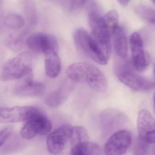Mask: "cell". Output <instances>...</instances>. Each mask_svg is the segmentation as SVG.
Masks as SVG:
<instances>
[{
  "label": "cell",
  "instance_id": "17",
  "mask_svg": "<svg viewBox=\"0 0 155 155\" xmlns=\"http://www.w3.org/2000/svg\"><path fill=\"white\" fill-rule=\"evenodd\" d=\"M100 146L94 142H83L72 147L69 155H100Z\"/></svg>",
  "mask_w": 155,
  "mask_h": 155
},
{
  "label": "cell",
  "instance_id": "8",
  "mask_svg": "<svg viewBox=\"0 0 155 155\" xmlns=\"http://www.w3.org/2000/svg\"><path fill=\"white\" fill-rule=\"evenodd\" d=\"M41 111L32 106L0 107V123H14L27 121Z\"/></svg>",
  "mask_w": 155,
  "mask_h": 155
},
{
  "label": "cell",
  "instance_id": "24",
  "mask_svg": "<svg viewBox=\"0 0 155 155\" xmlns=\"http://www.w3.org/2000/svg\"><path fill=\"white\" fill-rule=\"evenodd\" d=\"M87 1H68L64 2L65 8L70 12L79 10L87 4Z\"/></svg>",
  "mask_w": 155,
  "mask_h": 155
},
{
  "label": "cell",
  "instance_id": "21",
  "mask_svg": "<svg viewBox=\"0 0 155 155\" xmlns=\"http://www.w3.org/2000/svg\"><path fill=\"white\" fill-rule=\"evenodd\" d=\"M135 11L141 18L150 23L155 22V10L151 7L146 5H137L135 8Z\"/></svg>",
  "mask_w": 155,
  "mask_h": 155
},
{
  "label": "cell",
  "instance_id": "25",
  "mask_svg": "<svg viewBox=\"0 0 155 155\" xmlns=\"http://www.w3.org/2000/svg\"><path fill=\"white\" fill-rule=\"evenodd\" d=\"M12 129L10 127L0 130V147L8 140L12 134Z\"/></svg>",
  "mask_w": 155,
  "mask_h": 155
},
{
  "label": "cell",
  "instance_id": "7",
  "mask_svg": "<svg viewBox=\"0 0 155 155\" xmlns=\"http://www.w3.org/2000/svg\"><path fill=\"white\" fill-rule=\"evenodd\" d=\"M28 47L32 51L37 53L58 52L59 45L56 38L47 33L36 32L30 35L26 40Z\"/></svg>",
  "mask_w": 155,
  "mask_h": 155
},
{
  "label": "cell",
  "instance_id": "18",
  "mask_svg": "<svg viewBox=\"0 0 155 155\" xmlns=\"http://www.w3.org/2000/svg\"><path fill=\"white\" fill-rule=\"evenodd\" d=\"M25 20L20 14L15 12H10L4 17L3 23L8 28L14 31L19 30L25 26Z\"/></svg>",
  "mask_w": 155,
  "mask_h": 155
},
{
  "label": "cell",
  "instance_id": "6",
  "mask_svg": "<svg viewBox=\"0 0 155 155\" xmlns=\"http://www.w3.org/2000/svg\"><path fill=\"white\" fill-rule=\"evenodd\" d=\"M21 130V136L26 139H30L37 135L49 134L52 129L51 121L41 112L31 118Z\"/></svg>",
  "mask_w": 155,
  "mask_h": 155
},
{
  "label": "cell",
  "instance_id": "5",
  "mask_svg": "<svg viewBox=\"0 0 155 155\" xmlns=\"http://www.w3.org/2000/svg\"><path fill=\"white\" fill-rule=\"evenodd\" d=\"M117 75L120 81L135 91L147 92L154 88L152 80L139 75L127 64L117 67Z\"/></svg>",
  "mask_w": 155,
  "mask_h": 155
},
{
  "label": "cell",
  "instance_id": "14",
  "mask_svg": "<svg viewBox=\"0 0 155 155\" xmlns=\"http://www.w3.org/2000/svg\"><path fill=\"white\" fill-rule=\"evenodd\" d=\"M73 87V85L70 81H65L57 89L51 91L47 96L45 103L51 107H59L67 99Z\"/></svg>",
  "mask_w": 155,
  "mask_h": 155
},
{
  "label": "cell",
  "instance_id": "11",
  "mask_svg": "<svg viewBox=\"0 0 155 155\" xmlns=\"http://www.w3.org/2000/svg\"><path fill=\"white\" fill-rule=\"evenodd\" d=\"M72 127L69 124H64L49 134L47 138V146L51 154L57 155L63 150L70 140Z\"/></svg>",
  "mask_w": 155,
  "mask_h": 155
},
{
  "label": "cell",
  "instance_id": "15",
  "mask_svg": "<svg viewBox=\"0 0 155 155\" xmlns=\"http://www.w3.org/2000/svg\"><path fill=\"white\" fill-rule=\"evenodd\" d=\"M111 35L116 54L120 58L124 59L127 55V41L125 31L119 26L113 31Z\"/></svg>",
  "mask_w": 155,
  "mask_h": 155
},
{
  "label": "cell",
  "instance_id": "23",
  "mask_svg": "<svg viewBox=\"0 0 155 155\" xmlns=\"http://www.w3.org/2000/svg\"><path fill=\"white\" fill-rule=\"evenodd\" d=\"M149 147V144L142 141L138 138L133 147V154L134 155H147Z\"/></svg>",
  "mask_w": 155,
  "mask_h": 155
},
{
  "label": "cell",
  "instance_id": "4",
  "mask_svg": "<svg viewBox=\"0 0 155 155\" xmlns=\"http://www.w3.org/2000/svg\"><path fill=\"white\" fill-rule=\"evenodd\" d=\"M88 20L93 38L103 46L110 48L111 33L108 28L100 5L96 1H88Z\"/></svg>",
  "mask_w": 155,
  "mask_h": 155
},
{
  "label": "cell",
  "instance_id": "10",
  "mask_svg": "<svg viewBox=\"0 0 155 155\" xmlns=\"http://www.w3.org/2000/svg\"><path fill=\"white\" fill-rule=\"evenodd\" d=\"M130 42L133 66L136 70L143 71L149 64L150 57L144 50L143 40L139 33H132Z\"/></svg>",
  "mask_w": 155,
  "mask_h": 155
},
{
  "label": "cell",
  "instance_id": "12",
  "mask_svg": "<svg viewBox=\"0 0 155 155\" xmlns=\"http://www.w3.org/2000/svg\"><path fill=\"white\" fill-rule=\"evenodd\" d=\"M137 129L139 138L149 145L155 143V120L147 110L142 109L139 112Z\"/></svg>",
  "mask_w": 155,
  "mask_h": 155
},
{
  "label": "cell",
  "instance_id": "27",
  "mask_svg": "<svg viewBox=\"0 0 155 155\" xmlns=\"http://www.w3.org/2000/svg\"><path fill=\"white\" fill-rule=\"evenodd\" d=\"M2 1H0V6L2 5Z\"/></svg>",
  "mask_w": 155,
  "mask_h": 155
},
{
  "label": "cell",
  "instance_id": "26",
  "mask_svg": "<svg viewBox=\"0 0 155 155\" xmlns=\"http://www.w3.org/2000/svg\"><path fill=\"white\" fill-rule=\"evenodd\" d=\"M118 2L122 5V6L126 7L128 4V3L130 2V1H127V0H120Z\"/></svg>",
  "mask_w": 155,
  "mask_h": 155
},
{
  "label": "cell",
  "instance_id": "9",
  "mask_svg": "<svg viewBox=\"0 0 155 155\" xmlns=\"http://www.w3.org/2000/svg\"><path fill=\"white\" fill-rule=\"evenodd\" d=\"M132 143V137L129 131L120 130L111 135L105 146L106 155H123Z\"/></svg>",
  "mask_w": 155,
  "mask_h": 155
},
{
  "label": "cell",
  "instance_id": "19",
  "mask_svg": "<svg viewBox=\"0 0 155 155\" xmlns=\"http://www.w3.org/2000/svg\"><path fill=\"white\" fill-rule=\"evenodd\" d=\"M88 135L87 130L81 126L72 127L70 140L71 147L88 141Z\"/></svg>",
  "mask_w": 155,
  "mask_h": 155
},
{
  "label": "cell",
  "instance_id": "2",
  "mask_svg": "<svg viewBox=\"0 0 155 155\" xmlns=\"http://www.w3.org/2000/svg\"><path fill=\"white\" fill-rule=\"evenodd\" d=\"M74 40L80 50L92 60L100 65L107 63L110 48L101 44L87 31L82 28L77 29L74 34Z\"/></svg>",
  "mask_w": 155,
  "mask_h": 155
},
{
  "label": "cell",
  "instance_id": "22",
  "mask_svg": "<svg viewBox=\"0 0 155 155\" xmlns=\"http://www.w3.org/2000/svg\"><path fill=\"white\" fill-rule=\"evenodd\" d=\"M104 19L111 34L113 31L119 26L118 13L116 10H111L104 16Z\"/></svg>",
  "mask_w": 155,
  "mask_h": 155
},
{
  "label": "cell",
  "instance_id": "1",
  "mask_svg": "<svg viewBox=\"0 0 155 155\" xmlns=\"http://www.w3.org/2000/svg\"><path fill=\"white\" fill-rule=\"evenodd\" d=\"M66 74L71 81L87 84L95 91L103 92L107 87V78L97 67L87 62H77L67 68Z\"/></svg>",
  "mask_w": 155,
  "mask_h": 155
},
{
  "label": "cell",
  "instance_id": "3",
  "mask_svg": "<svg viewBox=\"0 0 155 155\" xmlns=\"http://www.w3.org/2000/svg\"><path fill=\"white\" fill-rule=\"evenodd\" d=\"M32 71V57L24 52L7 61L0 73V80L7 81L19 80L29 75Z\"/></svg>",
  "mask_w": 155,
  "mask_h": 155
},
{
  "label": "cell",
  "instance_id": "20",
  "mask_svg": "<svg viewBox=\"0 0 155 155\" xmlns=\"http://www.w3.org/2000/svg\"><path fill=\"white\" fill-rule=\"evenodd\" d=\"M24 13L28 22V28L35 26L38 22V14L35 4L32 2L27 1L24 3Z\"/></svg>",
  "mask_w": 155,
  "mask_h": 155
},
{
  "label": "cell",
  "instance_id": "16",
  "mask_svg": "<svg viewBox=\"0 0 155 155\" xmlns=\"http://www.w3.org/2000/svg\"><path fill=\"white\" fill-rule=\"evenodd\" d=\"M61 63L58 52L51 51L45 54V72L48 77L56 78L61 71Z\"/></svg>",
  "mask_w": 155,
  "mask_h": 155
},
{
  "label": "cell",
  "instance_id": "13",
  "mask_svg": "<svg viewBox=\"0 0 155 155\" xmlns=\"http://www.w3.org/2000/svg\"><path fill=\"white\" fill-rule=\"evenodd\" d=\"M45 89V86L43 83L30 78L16 87L13 90V93L20 97H39L43 94Z\"/></svg>",
  "mask_w": 155,
  "mask_h": 155
}]
</instances>
